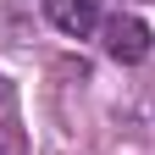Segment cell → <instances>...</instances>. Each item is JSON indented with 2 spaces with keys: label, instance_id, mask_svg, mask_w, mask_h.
<instances>
[{
  "label": "cell",
  "instance_id": "6da1fadb",
  "mask_svg": "<svg viewBox=\"0 0 155 155\" xmlns=\"http://www.w3.org/2000/svg\"><path fill=\"white\" fill-rule=\"evenodd\" d=\"M100 33H105V55H111V61H122V67H139L144 55H150V28H144L133 11L111 17Z\"/></svg>",
  "mask_w": 155,
  "mask_h": 155
},
{
  "label": "cell",
  "instance_id": "7a4b0ae2",
  "mask_svg": "<svg viewBox=\"0 0 155 155\" xmlns=\"http://www.w3.org/2000/svg\"><path fill=\"white\" fill-rule=\"evenodd\" d=\"M45 11H50V22L72 33V39H89L94 28H100V11H105V0H45Z\"/></svg>",
  "mask_w": 155,
  "mask_h": 155
},
{
  "label": "cell",
  "instance_id": "3957f363",
  "mask_svg": "<svg viewBox=\"0 0 155 155\" xmlns=\"http://www.w3.org/2000/svg\"><path fill=\"white\" fill-rule=\"evenodd\" d=\"M0 155H6V150H0Z\"/></svg>",
  "mask_w": 155,
  "mask_h": 155
},
{
  "label": "cell",
  "instance_id": "277c9868",
  "mask_svg": "<svg viewBox=\"0 0 155 155\" xmlns=\"http://www.w3.org/2000/svg\"><path fill=\"white\" fill-rule=\"evenodd\" d=\"M0 94H6V89H0Z\"/></svg>",
  "mask_w": 155,
  "mask_h": 155
}]
</instances>
